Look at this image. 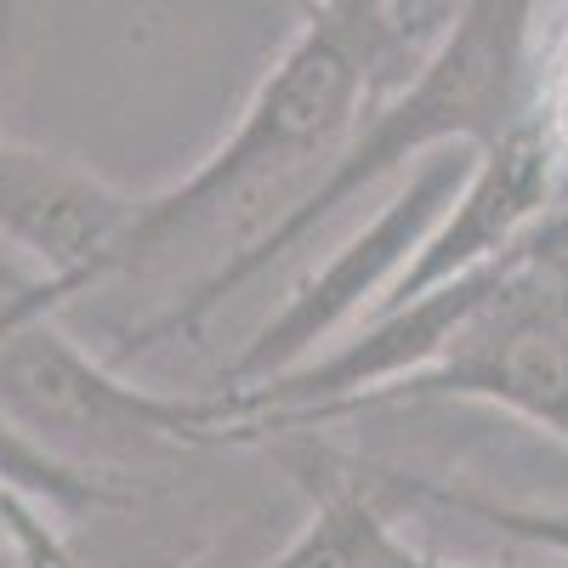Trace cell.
Returning a JSON list of instances; mask_svg holds the SVG:
<instances>
[{
    "label": "cell",
    "instance_id": "7",
    "mask_svg": "<svg viewBox=\"0 0 568 568\" xmlns=\"http://www.w3.org/2000/svg\"><path fill=\"white\" fill-rule=\"evenodd\" d=\"M358 478L369 484V495L393 506V500H415V506H438V511H460L471 524H489L495 535H511L524 546H546L557 557H568V506H517V500H495L449 478H426V471H404V466H382V460H358Z\"/></svg>",
    "mask_w": 568,
    "mask_h": 568
},
{
    "label": "cell",
    "instance_id": "6",
    "mask_svg": "<svg viewBox=\"0 0 568 568\" xmlns=\"http://www.w3.org/2000/svg\"><path fill=\"white\" fill-rule=\"evenodd\" d=\"M546 200H551V149H546V136L529 142V149L489 154V165L471 176L460 205L420 240V251L409 256L404 278L387 291L382 307L415 302V296L438 291V284H449V278L506 256L546 216ZM382 307H375V313H382Z\"/></svg>",
    "mask_w": 568,
    "mask_h": 568
},
{
    "label": "cell",
    "instance_id": "5",
    "mask_svg": "<svg viewBox=\"0 0 568 568\" xmlns=\"http://www.w3.org/2000/svg\"><path fill=\"white\" fill-rule=\"evenodd\" d=\"M251 444H262L291 471V484L313 500L302 535L267 568H471V562H444L433 551L409 546L393 529L387 506L358 478V455L329 449L313 433H256Z\"/></svg>",
    "mask_w": 568,
    "mask_h": 568
},
{
    "label": "cell",
    "instance_id": "4",
    "mask_svg": "<svg viewBox=\"0 0 568 568\" xmlns=\"http://www.w3.org/2000/svg\"><path fill=\"white\" fill-rule=\"evenodd\" d=\"M438 200H444V171L420 176L409 194L382 205V216L369 227H358L342 251H329V262L284 296V307L240 347V358L222 369L216 393H245V387L267 382V375L307 364L336 329H347L369 307H382L387 291L404 278L409 256L420 251V240L438 227Z\"/></svg>",
    "mask_w": 568,
    "mask_h": 568
},
{
    "label": "cell",
    "instance_id": "2",
    "mask_svg": "<svg viewBox=\"0 0 568 568\" xmlns=\"http://www.w3.org/2000/svg\"><path fill=\"white\" fill-rule=\"evenodd\" d=\"M489 404L568 444V267H535L517 256L500 291L471 313L420 369L347 404Z\"/></svg>",
    "mask_w": 568,
    "mask_h": 568
},
{
    "label": "cell",
    "instance_id": "1",
    "mask_svg": "<svg viewBox=\"0 0 568 568\" xmlns=\"http://www.w3.org/2000/svg\"><path fill=\"white\" fill-rule=\"evenodd\" d=\"M0 420L45 455H171L245 444L251 409L240 393H154L74 347L52 313L0 329Z\"/></svg>",
    "mask_w": 568,
    "mask_h": 568
},
{
    "label": "cell",
    "instance_id": "8",
    "mask_svg": "<svg viewBox=\"0 0 568 568\" xmlns=\"http://www.w3.org/2000/svg\"><path fill=\"white\" fill-rule=\"evenodd\" d=\"M546 149H551V160L568 165V23L557 34L551 74H546Z\"/></svg>",
    "mask_w": 568,
    "mask_h": 568
},
{
    "label": "cell",
    "instance_id": "9",
    "mask_svg": "<svg viewBox=\"0 0 568 568\" xmlns=\"http://www.w3.org/2000/svg\"><path fill=\"white\" fill-rule=\"evenodd\" d=\"M511 251L524 256V262H535V267H568V205L546 211Z\"/></svg>",
    "mask_w": 568,
    "mask_h": 568
},
{
    "label": "cell",
    "instance_id": "3",
    "mask_svg": "<svg viewBox=\"0 0 568 568\" xmlns=\"http://www.w3.org/2000/svg\"><path fill=\"white\" fill-rule=\"evenodd\" d=\"M347 109V69L336 52H307L278 74V85L262 98V109L251 114V125L240 131L227 154H216L200 176H187L182 187L160 200H142L136 216L125 222V233L109 251V273H136L154 267L160 256H171L176 240H187L194 227H211L227 216V205H245V194H256L262 182H273L278 171H291L296 160H307L324 131L336 125V114Z\"/></svg>",
    "mask_w": 568,
    "mask_h": 568
}]
</instances>
